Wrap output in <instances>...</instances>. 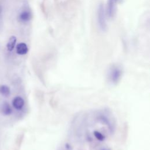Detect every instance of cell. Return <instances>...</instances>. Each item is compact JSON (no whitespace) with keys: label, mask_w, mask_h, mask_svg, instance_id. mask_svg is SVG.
<instances>
[{"label":"cell","mask_w":150,"mask_h":150,"mask_svg":"<svg viewBox=\"0 0 150 150\" xmlns=\"http://www.w3.org/2000/svg\"><path fill=\"white\" fill-rule=\"evenodd\" d=\"M97 22L100 30L105 32L107 29L106 19V12L104 6L103 4H100L97 9Z\"/></svg>","instance_id":"obj_1"},{"label":"cell","mask_w":150,"mask_h":150,"mask_svg":"<svg viewBox=\"0 0 150 150\" xmlns=\"http://www.w3.org/2000/svg\"><path fill=\"white\" fill-rule=\"evenodd\" d=\"M122 75V69L118 65L112 66L108 71V80L112 84H117L121 80Z\"/></svg>","instance_id":"obj_2"},{"label":"cell","mask_w":150,"mask_h":150,"mask_svg":"<svg viewBox=\"0 0 150 150\" xmlns=\"http://www.w3.org/2000/svg\"><path fill=\"white\" fill-rule=\"evenodd\" d=\"M121 0H107L105 12L109 18H113L117 11V4Z\"/></svg>","instance_id":"obj_3"},{"label":"cell","mask_w":150,"mask_h":150,"mask_svg":"<svg viewBox=\"0 0 150 150\" xmlns=\"http://www.w3.org/2000/svg\"><path fill=\"white\" fill-rule=\"evenodd\" d=\"M13 112V108L7 101L4 100L0 103V113L4 117L11 116Z\"/></svg>","instance_id":"obj_4"},{"label":"cell","mask_w":150,"mask_h":150,"mask_svg":"<svg viewBox=\"0 0 150 150\" xmlns=\"http://www.w3.org/2000/svg\"><path fill=\"white\" fill-rule=\"evenodd\" d=\"M25 100L21 96H15L12 100L11 105L13 108L17 111L22 110L25 106Z\"/></svg>","instance_id":"obj_5"},{"label":"cell","mask_w":150,"mask_h":150,"mask_svg":"<svg viewBox=\"0 0 150 150\" xmlns=\"http://www.w3.org/2000/svg\"><path fill=\"white\" fill-rule=\"evenodd\" d=\"M32 18L31 12L29 10H23L22 11L19 15H18V19L22 23H26L30 20Z\"/></svg>","instance_id":"obj_6"},{"label":"cell","mask_w":150,"mask_h":150,"mask_svg":"<svg viewBox=\"0 0 150 150\" xmlns=\"http://www.w3.org/2000/svg\"><path fill=\"white\" fill-rule=\"evenodd\" d=\"M16 53L19 55H25L28 53L29 51L28 47L27 45L24 42H21L17 44L15 46Z\"/></svg>","instance_id":"obj_7"},{"label":"cell","mask_w":150,"mask_h":150,"mask_svg":"<svg viewBox=\"0 0 150 150\" xmlns=\"http://www.w3.org/2000/svg\"><path fill=\"white\" fill-rule=\"evenodd\" d=\"M16 42H17V38L15 36L12 35L10 36L6 45V49L9 52L13 51V50L15 48V46L16 45Z\"/></svg>","instance_id":"obj_8"},{"label":"cell","mask_w":150,"mask_h":150,"mask_svg":"<svg viewBox=\"0 0 150 150\" xmlns=\"http://www.w3.org/2000/svg\"><path fill=\"white\" fill-rule=\"evenodd\" d=\"M11 90L10 87L6 84L0 85V95L4 97L7 98L11 96Z\"/></svg>","instance_id":"obj_9"},{"label":"cell","mask_w":150,"mask_h":150,"mask_svg":"<svg viewBox=\"0 0 150 150\" xmlns=\"http://www.w3.org/2000/svg\"><path fill=\"white\" fill-rule=\"evenodd\" d=\"M94 135L96 137V138H97L100 141H103L105 139V136L102 133L97 131H95L94 132Z\"/></svg>","instance_id":"obj_10"},{"label":"cell","mask_w":150,"mask_h":150,"mask_svg":"<svg viewBox=\"0 0 150 150\" xmlns=\"http://www.w3.org/2000/svg\"><path fill=\"white\" fill-rule=\"evenodd\" d=\"M2 6L0 5V16H1V13H2Z\"/></svg>","instance_id":"obj_11"}]
</instances>
